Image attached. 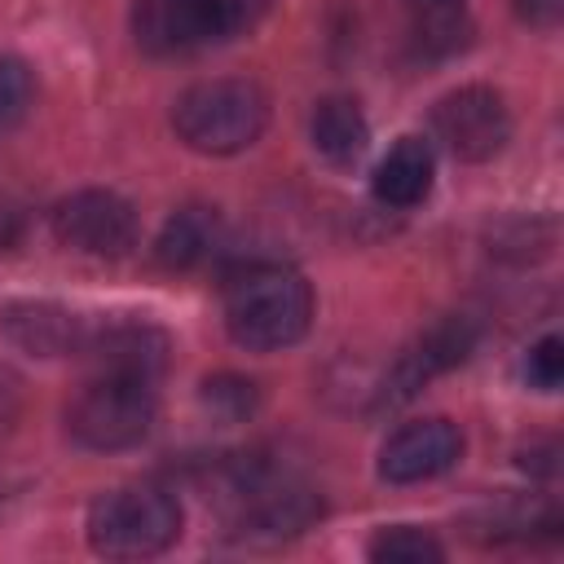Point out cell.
<instances>
[{"label":"cell","mask_w":564,"mask_h":564,"mask_svg":"<svg viewBox=\"0 0 564 564\" xmlns=\"http://www.w3.org/2000/svg\"><path fill=\"white\" fill-rule=\"evenodd\" d=\"M471 348H476V326L467 317H441L392 361V370L379 388V410L383 405H405L410 397H419L423 383L463 366L471 357Z\"/></svg>","instance_id":"9c48e42d"},{"label":"cell","mask_w":564,"mask_h":564,"mask_svg":"<svg viewBox=\"0 0 564 564\" xmlns=\"http://www.w3.org/2000/svg\"><path fill=\"white\" fill-rule=\"evenodd\" d=\"M203 405L216 414V419H225V423H242V419H251L256 414V405H260V392H256V383L251 379H242V375H212V379H203Z\"/></svg>","instance_id":"d6986e66"},{"label":"cell","mask_w":564,"mask_h":564,"mask_svg":"<svg viewBox=\"0 0 564 564\" xmlns=\"http://www.w3.org/2000/svg\"><path fill=\"white\" fill-rule=\"evenodd\" d=\"M432 181H436V154L423 137H401L375 167V198L383 207H419L427 194H432Z\"/></svg>","instance_id":"4fadbf2b"},{"label":"cell","mask_w":564,"mask_h":564,"mask_svg":"<svg viewBox=\"0 0 564 564\" xmlns=\"http://www.w3.org/2000/svg\"><path fill=\"white\" fill-rule=\"evenodd\" d=\"M410 9H436V4H454V0H405Z\"/></svg>","instance_id":"cb8c5ba5"},{"label":"cell","mask_w":564,"mask_h":564,"mask_svg":"<svg viewBox=\"0 0 564 564\" xmlns=\"http://www.w3.org/2000/svg\"><path fill=\"white\" fill-rule=\"evenodd\" d=\"M524 379H529V388H538V392H555V388H560V379H564V344H560V335H542V339L529 348V357H524Z\"/></svg>","instance_id":"ffe728a7"},{"label":"cell","mask_w":564,"mask_h":564,"mask_svg":"<svg viewBox=\"0 0 564 564\" xmlns=\"http://www.w3.org/2000/svg\"><path fill=\"white\" fill-rule=\"evenodd\" d=\"M35 106V75L22 57L0 53V137L13 132Z\"/></svg>","instance_id":"ac0fdd59"},{"label":"cell","mask_w":564,"mask_h":564,"mask_svg":"<svg viewBox=\"0 0 564 564\" xmlns=\"http://www.w3.org/2000/svg\"><path fill=\"white\" fill-rule=\"evenodd\" d=\"M467 35H471V22L463 13V0L436 4V9H414L410 48L419 57H454L458 48H467Z\"/></svg>","instance_id":"2e32d148"},{"label":"cell","mask_w":564,"mask_h":564,"mask_svg":"<svg viewBox=\"0 0 564 564\" xmlns=\"http://www.w3.org/2000/svg\"><path fill=\"white\" fill-rule=\"evenodd\" d=\"M216 498L229 533L242 542H282L322 520V494L300 476L278 471L260 454H238L216 467Z\"/></svg>","instance_id":"6da1fadb"},{"label":"cell","mask_w":564,"mask_h":564,"mask_svg":"<svg viewBox=\"0 0 564 564\" xmlns=\"http://www.w3.org/2000/svg\"><path fill=\"white\" fill-rule=\"evenodd\" d=\"M53 238L70 251L119 260L137 247V207L115 189H75L48 212Z\"/></svg>","instance_id":"ba28073f"},{"label":"cell","mask_w":564,"mask_h":564,"mask_svg":"<svg viewBox=\"0 0 564 564\" xmlns=\"http://www.w3.org/2000/svg\"><path fill=\"white\" fill-rule=\"evenodd\" d=\"M247 22V0H137L132 40L150 57H189L229 40Z\"/></svg>","instance_id":"8992f818"},{"label":"cell","mask_w":564,"mask_h":564,"mask_svg":"<svg viewBox=\"0 0 564 564\" xmlns=\"http://www.w3.org/2000/svg\"><path fill=\"white\" fill-rule=\"evenodd\" d=\"M79 357H88L97 370H115V375H141V379H159L167 370L172 357V339L141 317H115V322H88L84 326V344Z\"/></svg>","instance_id":"8fae6325"},{"label":"cell","mask_w":564,"mask_h":564,"mask_svg":"<svg viewBox=\"0 0 564 564\" xmlns=\"http://www.w3.org/2000/svg\"><path fill=\"white\" fill-rule=\"evenodd\" d=\"M313 286L286 264H251L225 286V330L247 352H278L308 335Z\"/></svg>","instance_id":"7a4b0ae2"},{"label":"cell","mask_w":564,"mask_h":564,"mask_svg":"<svg viewBox=\"0 0 564 564\" xmlns=\"http://www.w3.org/2000/svg\"><path fill=\"white\" fill-rule=\"evenodd\" d=\"M181 502L163 485H119L88 507V546L106 560H150L181 538Z\"/></svg>","instance_id":"5b68a950"},{"label":"cell","mask_w":564,"mask_h":564,"mask_svg":"<svg viewBox=\"0 0 564 564\" xmlns=\"http://www.w3.org/2000/svg\"><path fill=\"white\" fill-rule=\"evenodd\" d=\"M463 458V432L454 419H414L401 423L379 449V480L388 485H423L445 476Z\"/></svg>","instance_id":"30bf717a"},{"label":"cell","mask_w":564,"mask_h":564,"mask_svg":"<svg viewBox=\"0 0 564 564\" xmlns=\"http://www.w3.org/2000/svg\"><path fill=\"white\" fill-rule=\"evenodd\" d=\"M18 410H22V383H18V375H9L0 366V432H9L18 423Z\"/></svg>","instance_id":"7402d4cb"},{"label":"cell","mask_w":564,"mask_h":564,"mask_svg":"<svg viewBox=\"0 0 564 564\" xmlns=\"http://www.w3.org/2000/svg\"><path fill=\"white\" fill-rule=\"evenodd\" d=\"M308 141L313 150L335 163V167H348L366 154L370 145V123L361 115V106L352 97H322L308 115Z\"/></svg>","instance_id":"9a60e30c"},{"label":"cell","mask_w":564,"mask_h":564,"mask_svg":"<svg viewBox=\"0 0 564 564\" xmlns=\"http://www.w3.org/2000/svg\"><path fill=\"white\" fill-rule=\"evenodd\" d=\"M84 326L88 317L48 304V300H18L0 308V330L13 348L31 352V357H70L84 344Z\"/></svg>","instance_id":"7c38bea8"},{"label":"cell","mask_w":564,"mask_h":564,"mask_svg":"<svg viewBox=\"0 0 564 564\" xmlns=\"http://www.w3.org/2000/svg\"><path fill=\"white\" fill-rule=\"evenodd\" d=\"M511 9L520 13V22H529L538 31H551L564 18V0H511Z\"/></svg>","instance_id":"44dd1931"},{"label":"cell","mask_w":564,"mask_h":564,"mask_svg":"<svg viewBox=\"0 0 564 564\" xmlns=\"http://www.w3.org/2000/svg\"><path fill=\"white\" fill-rule=\"evenodd\" d=\"M366 555L379 564H436L445 560V546L419 524H388L370 538Z\"/></svg>","instance_id":"e0dca14e"},{"label":"cell","mask_w":564,"mask_h":564,"mask_svg":"<svg viewBox=\"0 0 564 564\" xmlns=\"http://www.w3.org/2000/svg\"><path fill=\"white\" fill-rule=\"evenodd\" d=\"M22 229H26V216H22V207H13V203H0V251L18 247V242H22Z\"/></svg>","instance_id":"603a6c76"},{"label":"cell","mask_w":564,"mask_h":564,"mask_svg":"<svg viewBox=\"0 0 564 564\" xmlns=\"http://www.w3.org/2000/svg\"><path fill=\"white\" fill-rule=\"evenodd\" d=\"M216 247H220V212L189 203L163 220L154 238V260L163 269H198L216 256Z\"/></svg>","instance_id":"5bb4252c"},{"label":"cell","mask_w":564,"mask_h":564,"mask_svg":"<svg viewBox=\"0 0 564 564\" xmlns=\"http://www.w3.org/2000/svg\"><path fill=\"white\" fill-rule=\"evenodd\" d=\"M172 128L198 154H242L269 128V97L256 79L242 75L198 79L172 101Z\"/></svg>","instance_id":"3957f363"},{"label":"cell","mask_w":564,"mask_h":564,"mask_svg":"<svg viewBox=\"0 0 564 564\" xmlns=\"http://www.w3.org/2000/svg\"><path fill=\"white\" fill-rule=\"evenodd\" d=\"M154 419H159L154 379L115 375V370H97L66 405L70 441L93 454H119L141 445L154 432Z\"/></svg>","instance_id":"277c9868"},{"label":"cell","mask_w":564,"mask_h":564,"mask_svg":"<svg viewBox=\"0 0 564 564\" xmlns=\"http://www.w3.org/2000/svg\"><path fill=\"white\" fill-rule=\"evenodd\" d=\"M432 137L458 163H489L511 141V110L498 88L467 84V88L445 93L432 106Z\"/></svg>","instance_id":"52a82bcc"}]
</instances>
